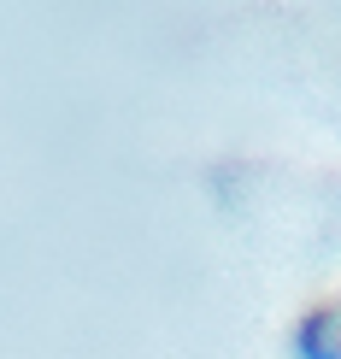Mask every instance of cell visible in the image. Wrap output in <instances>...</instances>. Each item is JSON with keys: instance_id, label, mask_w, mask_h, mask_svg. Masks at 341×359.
<instances>
[{"instance_id": "6da1fadb", "label": "cell", "mask_w": 341, "mask_h": 359, "mask_svg": "<svg viewBox=\"0 0 341 359\" xmlns=\"http://www.w3.org/2000/svg\"><path fill=\"white\" fill-rule=\"evenodd\" d=\"M288 348H294V359H341V289L318 294V301L294 318Z\"/></svg>"}]
</instances>
